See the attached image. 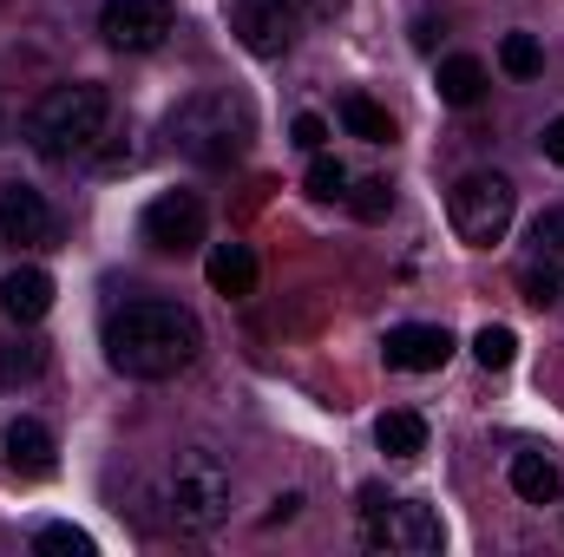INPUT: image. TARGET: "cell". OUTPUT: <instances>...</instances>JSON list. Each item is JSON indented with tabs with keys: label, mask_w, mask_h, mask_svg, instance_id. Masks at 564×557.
Wrapping results in <instances>:
<instances>
[{
	"label": "cell",
	"mask_w": 564,
	"mask_h": 557,
	"mask_svg": "<svg viewBox=\"0 0 564 557\" xmlns=\"http://www.w3.org/2000/svg\"><path fill=\"white\" fill-rule=\"evenodd\" d=\"M295 0H230V26L257 59H282L295 46Z\"/></svg>",
	"instance_id": "cell-8"
},
{
	"label": "cell",
	"mask_w": 564,
	"mask_h": 557,
	"mask_svg": "<svg viewBox=\"0 0 564 557\" xmlns=\"http://www.w3.org/2000/svg\"><path fill=\"white\" fill-rule=\"evenodd\" d=\"M40 368H46V348H40V341H7V348H0V387L40 381Z\"/></svg>",
	"instance_id": "cell-20"
},
{
	"label": "cell",
	"mask_w": 564,
	"mask_h": 557,
	"mask_svg": "<svg viewBox=\"0 0 564 557\" xmlns=\"http://www.w3.org/2000/svg\"><path fill=\"white\" fill-rule=\"evenodd\" d=\"M532 263L564 270V210H545V217L532 223Z\"/></svg>",
	"instance_id": "cell-25"
},
{
	"label": "cell",
	"mask_w": 564,
	"mask_h": 557,
	"mask_svg": "<svg viewBox=\"0 0 564 557\" xmlns=\"http://www.w3.org/2000/svg\"><path fill=\"white\" fill-rule=\"evenodd\" d=\"M361 538L375 551H394V557H433L440 551V518L433 505H414V499H381L368 492V512H361Z\"/></svg>",
	"instance_id": "cell-6"
},
{
	"label": "cell",
	"mask_w": 564,
	"mask_h": 557,
	"mask_svg": "<svg viewBox=\"0 0 564 557\" xmlns=\"http://www.w3.org/2000/svg\"><path fill=\"white\" fill-rule=\"evenodd\" d=\"M289 139L302 144V151H328V119H315V112H302V119L289 125Z\"/></svg>",
	"instance_id": "cell-27"
},
{
	"label": "cell",
	"mask_w": 564,
	"mask_h": 557,
	"mask_svg": "<svg viewBox=\"0 0 564 557\" xmlns=\"http://www.w3.org/2000/svg\"><path fill=\"white\" fill-rule=\"evenodd\" d=\"M0 132H7V119H0Z\"/></svg>",
	"instance_id": "cell-32"
},
{
	"label": "cell",
	"mask_w": 564,
	"mask_h": 557,
	"mask_svg": "<svg viewBox=\"0 0 564 557\" xmlns=\"http://www.w3.org/2000/svg\"><path fill=\"white\" fill-rule=\"evenodd\" d=\"M0 446H7V466H13L20 479H46V472H53V433H46L40 419H13V426L0 433Z\"/></svg>",
	"instance_id": "cell-13"
},
{
	"label": "cell",
	"mask_w": 564,
	"mask_h": 557,
	"mask_svg": "<svg viewBox=\"0 0 564 557\" xmlns=\"http://www.w3.org/2000/svg\"><path fill=\"white\" fill-rule=\"evenodd\" d=\"M348 204H355L361 223H381V217L394 210V184H388V177H361V184L348 190Z\"/></svg>",
	"instance_id": "cell-24"
},
{
	"label": "cell",
	"mask_w": 564,
	"mask_h": 557,
	"mask_svg": "<svg viewBox=\"0 0 564 557\" xmlns=\"http://www.w3.org/2000/svg\"><path fill=\"white\" fill-rule=\"evenodd\" d=\"M433 40H440V26H433V20H414V46H426V53H433Z\"/></svg>",
	"instance_id": "cell-31"
},
{
	"label": "cell",
	"mask_w": 564,
	"mask_h": 557,
	"mask_svg": "<svg viewBox=\"0 0 564 557\" xmlns=\"http://www.w3.org/2000/svg\"><path fill=\"white\" fill-rule=\"evenodd\" d=\"M512 492H519L525 505H552V499H558V466H552L545 452H519V459H512Z\"/></svg>",
	"instance_id": "cell-17"
},
{
	"label": "cell",
	"mask_w": 564,
	"mask_h": 557,
	"mask_svg": "<svg viewBox=\"0 0 564 557\" xmlns=\"http://www.w3.org/2000/svg\"><path fill=\"white\" fill-rule=\"evenodd\" d=\"M0 237L7 243H53V210L26 184H0Z\"/></svg>",
	"instance_id": "cell-11"
},
{
	"label": "cell",
	"mask_w": 564,
	"mask_h": 557,
	"mask_svg": "<svg viewBox=\"0 0 564 557\" xmlns=\"http://www.w3.org/2000/svg\"><path fill=\"white\" fill-rule=\"evenodd\" d=\"M539 151H545L552 164H564V119H552V125H545V139H539Z\"/></svg>",
	"instance_id": "cell-29"
},
{
	"label": "cell",
	"mask_w": 564,
	"mask_h": 557,
	"mask_svg": "<svg viewBox=\"0 0 564 557\" xmlns=\"http://www.w3.org/2000/svg\"><path fill=\"white\" fill-rule=\"evenodd\" d=\"M308 197H322V204L348 197V164L328 157V151H315V164H308Z\"/></svg>",
	"instance_id": "cell-23"
},
{
	"label": "cell",
	"mask_w": 564,
	"mask_h": 557,
	"mask_svg": "<svg viewBox=\"0 0 564 557\" xmlns=\"http://www.w3.org/2000/svg\"><path fill=\"white\" fill-rule=\"evenodd\" d=\"M499 66H506L512 79H539V73H545V53H539L532 33H506V40H499Z\"/></svg>",
	"instance_id": "cell-21"
},
{
	"label": "cell",
	"mask_w": 564,
	"mask_h": 557,
	"mask_svg": "<svg viewBox=\"0 0 564 557\" xmlns=\"http://www.w3.org/2000/svg\"><path fill=\"white\" fill-rule=\"evenodd\" d=\"M106 119H112L106 86L73 79V86H53V92L33 99V112H26V144H33L46 164H79V157H93V144L106 139Z\"/></svg>",
	"instance_id": "cell-2"
},
{
	"label": "cell",
	"mask_w": 564,
	"mask_h": 557,
	"mask_svg": "<svg viewBox=\"0 0 564 557\" xmlns=\"http://www.w3.org/2000/svg\"><path fill=\"white\" fill-rule=\"evenodd\" d=\"M295 512H302V499H295V492H282L276 505H270V525H289Z\"/></svg>",
	"instance_id": "cell-30"
},
{
	"label": "cell",
	"mask_w": 564,
	"mask_h": 557,
	"mask_svg": "<svg viewBox=\"0 0 564 557\" xmlns=\"http://www.w3.org/2000/svg\"><path fill=\"white\" fill-rule=\"evenodd\" d=\"M144 243L164 250V256L197 250V243H204V204H197L191 190H164V197H151V204H144Z\"/></svg>",
	"instance_id": "cell-9"
},
{
	"label": "cell",
	"mask_w": 564,
	"mask_h": 557,
	"mask_svg": "<svg viewBox=\"0 0 564 557\" xmlns=\"http://www.w3.org/2000/svg\"><path fill=\"white\" fill-rule=\"evenodd\" d=\"M204 276L217 295H250L257 288V256H250V243H217L210 256H204Z\"/></svg>",
	"instance_id": "cell-14"
},
{
	"label": "cell",
	"mask_w": 564,
	"mask_h": 557,
	"mask_svg": "<svg viewBox=\"0 0 564 557\" xmlns=\"http://www.w3.org/2000/svg\"><path fill=\"white\" fill-rule=\"evenodd\" d=\"M164 518L177 532H217L230 518V466L204 446L177 452L164 472Z\"/></svg>",
	"instance_id": "cell-4"
},
{
	"label": "cell",
	"mask_w": 564,
	"mask_h": 557,
	"mask_svg": "<svg viewBox=\"0 0 564 557\" xmlns=\"http://www.w3.org/2000/svg\"><path fill=\"white\" fill-rule=\"evenodd\" d=\"M519 288H525L532 308H558L564 302V270H552V263H525V270H519Z\"/></svg>",
	"instance_id": "cell-22"
},
{
	"label": "cell",
	"mask_w": 564,
	"mask_h": 557,
	"mask_svg": "<svg viewBox=\"0 0 564 557\" xmlns=\"http://www.w3.org/2000/svg\"><path fill=\"white\" fill-rule=\"evenodd\" d=\"M375 439H381V452H388V459H421V452H426V419L414 414V407H394V414H381Z\"/></svg>",
	"instance_id": "cell-15"
},
{
	"label": "cell",
	"mask_w": 564,
	"mask_h": 557,
	"mask_svg": "<svg viewBox=\"0 0 564 557\" xmlns=\"http://www.w3.org/2000/svg\"><path fill=\"white\" fill-rule=\"evenodd\" d=\"M257 139V119H250V106L237 99V92H191L177 112H171V144L191 157V164H210V171H224V164H237L243 151Z\"/></svg>",
	"instance_id": "cell-3"
},
{
	"label": "cell",
	"mask_w": 564,
	"mask_h": 557,
	"mask_svg": "<svg viewBox=\"0 0 564 557\" xmlns=\"http://www.w3.org/2000/svg\"><path fill=\"white\" fill-rule=\"evenodd\" d=\"M171 0H106L99 7V33L119 46V53H151V46H164V33H171Z\"/></svg>",
	"instance_id": "cell-7"
},
{
	"label": "cell",
	"mask_w": 564,
	"mask_h": 557,
	"mask_svg": "<svg viewBox=\"0 0 564 557\" xmlns=\"http://www.w3.org/2000/svg\"><path fill=\"white\" fill-rule=\"evenodd\" d=\"M341 125H348V132H355L361 144H388V139H394L388 112H381L368 92H348V99H341Z\"/></svg>",
	"instance_id": "cell-18"
},
{
	"label": "cell",
	"mask_w": 564,
	"mask_h": 557,
	"mask_svg": "<svg viewBox=\"0 0 564 557\" xmlns=\"http://www.w3.org/2000/svg\"><path fill=\"white\" fill-rule=\"evenodd\" d=\"M341 7H348V0H295V13H302V20H315V26L341 20Z\"/></svg>",
	"instance_id": "cell-28"
},
{
	"label": "cell",
	"mask_w": 564,
	"mask_h": 557,
	"mask_svg": "<svg viewBox=\"0 0 564 557\" xmlns=\"http://www.w3.org/2000/svg\"><path fill=\"white\" fill-rule=\"evenodd\" d=\"M440 99H446V106H479V99H486V66H479L473 53L440 59Z\"/></svg>",
	"instance_id": "cell-16"
},
{
	"label": "cell",
	"mask_w": 564,
	"mask_h": 557,
	"mask_svg": "<svg viewBox=\"0 0 564 557\" xmlns=\"http://www.w3.org/2000/svg\"><path fill=\"white\" fill-rule=\"evenodd\" d=\"M197 348H204V328L184 302L139 295V302H119L106 315V361L126 381H171L197 361Z\"/></svg>",
	"instance_id": "cell-1"
},
{
	"label": "cell",
	"mask_w": 564,
	"mask_h": 557,
	"mask_svg": "<svg viewBox=\"0 0 564 557\" xmlns=\"http://www.w3.org/2000/svg\"><path fill=\"white\" fill-rule=\"evenodd\" d=\"M381 354H388V368H401V374H433V368H446L453 335L433 328V321H401V328H388Z\"/></svg>",
	"instance_id": "cell-10"
},
{
	"label": "cell",
	"mask_w": 564,
	"mask_h": 557,
	"mask_svg": "<svg viewBox=\"0 0 564 557\" xmlns=\"http://www.w3.org/2000/svg\"><path fill=\"white\" fill-rule=\"evenodd\" d=\"M46 308H53V276H46V270L26 263V270H7V276H0V315H7V321L26 328V321H40Z\"/></svg>",
	"instance_id": "cell-12"
},
{
	"label": "cell",
	"mask_w": 564,
	"mask_h": 557,
	"mask_svg": "<svg viewBox=\"0 0 564 557\" xmlns=\"http://www.w3.org/2000/svg\"><path fill=\"white\" fill-rule=\"evenodd\" d=\"M33 545H40V551H53V557H93V538H86V532H73V525H46Z\"/></svg>",
	"instance_id": "cell-26"
},
{
	"label": "cell",
	"mask_w": 564,
	"mask_h": 557,
	"mask_svg": "<svg viewBox=\"0 0 564 557\" xmlns=\"http://www.w3.org/2000/svg\"><path fill=\"white\" fill-rule=\"evenodd\" d=\"M473 354H479V368H492V374H499V368H512V361H519V335H512L506 321H486V328L473 335Z\"/></svg>",
	"instance_id": "cell-19"
},
{
	"label": "cell",
	"mask_w": 564,
	"mask_h": 557,
	"mask_svg": "<svg viewBox=\"0 0 564 557\" xmlns=\"http://www.w3.org/2000/svg\"><path fill=\"white\" fill-rule=\"evenodd\" d=\"M512 210H519V190H512L499 171H473V177H459V184H453V197H446V217H453L459 243H473V250L506 243Z\"/></svg>",
	"instance_id": "cell-5"
}]
</instances>
